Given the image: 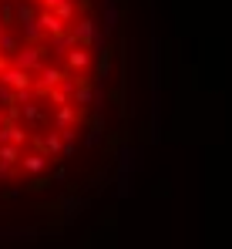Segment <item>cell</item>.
Wrapping results in <instances>:
<instances>
[{
	"label": "cell",
	"instance_id": "cell-8",
	"mask_svg": "<svg viewBox=\"0 0 232 249\" xmlns=\"http://www.w3.org/2000/svg\"><path fill=\"white\" fill-rule=\"evenodd\" d=\"M40 145H44L47 152H57V148H61V138H57V135L51 131V135H44V138H40Z\"/></svg>",
	"mask_w": 232,
	"mask_h": 249
},
{
	"label": "cell",
	"instance_id": "cell-6",
	"mask_svg": "<svg viewBox=\"0 0 232 249\" xmlns=\"http://www.w3.org/2000/svg\"><path fill=\"white\" fill-rule=\"evenodd\" d=\"M91 64V57H88V51H71V68H88Z\"/></svg>",
	"mask_w": 232,
	"mask_h": 249
},
{
	"label": "cell",
	"instance_id": "cell-1",
	"mask_svg": "<svg viewBox=\"0 0 232 249\" xmlns=\"http://www.w3.org/2000/svg\"><path fill=\"white\" fill-rule=\"evenodd\" d=\"M40 61H44V51H40V47H27V51L17 54V64H20V71H27V74H31V68H40Z\"/></svg>",
	"mask_w": 232,
	"mask_h": 249
},
{
	"label": "cell",
	"instance_id": "cell-2",
	"mask_svg": "<svg viewBox=\"0 0 232 249\" xmlns=\"http://www.w3.org/2000/svg\"><path fill=\"white\" fill-rule=\"evenodd\" d=\"M3 84H10V88H27V84H31V74H27V71H20V68L3 71Z\"/></svg>",
	"mask_w": 232,
	"mask_h": 249
},
{
	"label": "cell",
	"instance_id": "cell-7",
	"mask_svg": "<svg viewBox=\"0 0 232 249\" xmlns=\"http://www.w3.org/2000/svg\"><path fill=\"white\" fill-rule=\"evenodd\" d=\"M24 168H27V172H40V168H44V155H27V159H24Z\"/></svg>",
	"mask_w": 232,
	"mask_h": 249
},
{
	"label": "cell",
	"instance_id": "cell-3",
	"mask_svg": "<svg viewBox=\"0 0 232 249\" xmlns=\"http://www.w3.org/2000/svg\"><path fill=\"white\" fill-rule=\"evenodd\" d=\"M71 41L91 44V41H94V24H91V20H81V24H77V31H74V37H71Z\"/></svg>",
	"mask_w": 232,
	"mask_h": 249
},
{
	"label": "cell",
	"instance_id": "cell-4",
	"mask_svg": "<svg viewBox=\"0 0 232 249\" xmlns=\"http://www.w3.org/2000/svg\"><path fill=\"white\" fill-rule=\"evenodd\" d=\"M61 78H68L64 71H57V68H44V74H40V84L44 88H51V84H57Z\"/></svg>",
	"mask_w": 232,
	"mask_h": 249
},
{
	"label": "cell",
	"instance_id": "cell-5",
	"mask_svg": "<svg viewBox=\"0 0 232 249\" xmlns=\"http://www.w3.org/2000/svg\"><path fill=\"white\" fill-rule=\"evenodd\" d=\"M17 155H20V152H17V145H0V159H3V165H14V162H17Z\"/></svg>",
	"mask_w": 232,
	"mask_h": 249
}]
</instances>
